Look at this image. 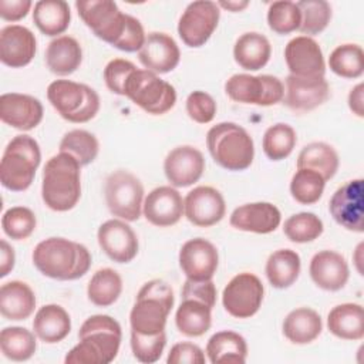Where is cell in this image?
Instances as JSON below:
<instances>
[{
  "mask_svg": "<svg viewBox=\"0 0 364 364\" xmlns=\"http://www.w3.org/2000/svg\"><path fill=\"white\" fill-rule=\"evenodd\" d=\"M138 58L155 74H166L176 68L181 60V51L176 41L165 33H149L138 51Z\"/></svg>",
  "mask_w": 364,
  "mask_h": 364,
  "instance_id": "obj_22",
  "label": "cell"
},
{
  "mask_svg": "<svg viewBox=\"0 0 364 364\" xmlns=\"http://www.w3.org/2000/svg\"><path fill=\"white\" fill-rule=\"evenodd\" d=\"M142 213L154 226H172L178 223L183 215V199L175 188L158 186L145 198Z\"/></svg>",
  "mask_w": 364,
  "mask_h": 364,
  "instance_id": "obj_23",
  "label": "cell"
},
{
  "mask_svg": "<svg viewBox=\"0 0 364 364\" xmlns=\"http://www.w3.org/2000/svg\"><path fill=\"white\" fill-rule=\"evenodd\" d=\"M78 16L91 31L102 41L117 46L122 37L129 14L119 10L115 1L111 0H87L75 1Z\"/></svg>",
  "mask_w": 364,
  "mask_h": 364,
  "instance_id": "obj_9",
  "label": "cell"
},
{
  "mask_svg": "<svg viewBox=\"0 0 364 364\" xmlns=\"http://www.w3.org/2000/svg\"><path fill=\"white\" fill-rule=\"evenodd\" d=\"M324 230L323 220L313 212H300L284 220L283 232L294 243H309L316 240Z\"/></svg>",
  "mask_w": 364,
  "mask_h": 364,
  "instance_id": "obj_44",
  "label": "cell"
},
{
  "mask_svg": "<svg viewBox=\"0 0 364 364\" xmlns=\"http://www.w3.org/2000/svg\"><path fill=\"white\" fill-rule=\"evenodd\" d=\"M206 145L213 161L228 171H245L255 158L252 136L235 122L213 125L206 134Z\"/></svg>",
  "mask_w": 364,
  "mask_h": 364,
  "instance_id": "obj_4",
  "label": "cell"
},
{
  "mask_svg": "<svg viewBox=\"0 0 364 364\" xmlns=\"http://www.w3.org/2000/svg\"><path fill=\"white\" fill-rule=\"evenodd\" d=\"M225 92L236 102L269 107L283 101L284 85L277 77L269 74H233L225 82Z\"/></svg>",
  "mask_w": 364,
  "mask_h": 364,
  "instance_id": "obj_10",
  "label": "cell"
},
{
  "mask_svg": "<svg viewBox=\"0 0 364 364\" xmlns=\"http://www.w3.org/2000/svg\"><path fill=\"white\" fill-rule=\"evenodd\" d=\"M58 148L60 152L74 156L81 166H85L97 158L100 142L94 134L85 129H73L63 136Z\"/></svg>",
  "mask_w": 364,
  "mask_h": 364,
  "instance_id": "obj_42",
  "label": "cell"
},
{
  "mask_svg": "<svg viewBox=\"0 0 364 364\" xmlns=\"http://www.w3.org/2000/svg\"><path fill=\"white\" fill-rule=\"evenodd\" d=\"M328 210L333 219L347 230L364 232V181H347L331 196Z\"/></svg>",
  "mask_w": 364,
  "mask_h": 364,
  "instance_id": "obj_13",
  "label": "cell"
},
{
  "mask_svg": "<svg viewBox=\"0 0 364 364\" xmlns=\"http://www.w3.org/2000/svg\"><path fill=\"white\" fill-rule=\"evenodd\" d=\"M363 243H360L355 249V255H354V260H355V267H357V272L363 276V267H361V263H363Z\"/></svg>",
  "mask_w": 364,
  "mask_h": 364,
  "instance_id": "obj_58",
  "label": "cell"
},
{
  "mask_svg": "<svg viewBox=\"0 0 364 364\" xmlns=\"http://www.w3.org/2000/svg\"><path fill=\"white\" fill-rule=\"evenodd\" d=\"M33 21L43 34L57 37L70 26V6L64 0H40L34 4Z\"/></svg>",
  "mask_w": 364,
  "mask_h": 364,
  "instance_id": "obj_34",
  "label": "cell"
},
{
  "mask_svg": "<svg viewBox=\"0 0 364 364\" xmlns=\"http://www.w3.org/2000/svg\"><path fill=\"white\" fill-rule=\"evenodd\" d=\"M41 198L47 208L55 212L71 210L81 198V165L78 161L58 152L43 169Z\"/></svg>",
  "mask_w": 364,
  "mask_h": 364,
  "instance_id": "obj_3",
  "label": "cell"
},
{
  "mask_svg": "<svg viewBox=\"0 0 364 364\" xmlns=\"http://www.w3.org/2000/svg\"><path fill=\"white\" fill-rule=\"evenodd\" d=\"M206 354L212 364H243L247 357V344L239 333L223 330L215 333L208 340Z\"/></svg>",
  "mask_w": 364,
  "mask_h": 364,
  "instance_id": "obj_33",
  "label": "cell"
},
{
  "mask_svg": "<svg viewBox=\"0 0 364 364\" xmlns=\"http://www.w3.org/2000/svg\"><path fill=\"white\" fill-rule=\"evenodd\" d=\"M330 87L324 77H296L289 74L283 102L293 111H311L327 101Z\"/></svg>",
  "mask_w": 364,
  "mask_h": 364,
  "instance_id": "obj_19",
  "label": "cell"
},
{
  "mask_svg": "<svg viewBox=\"0 0 364 364\" xmlns=\"http://www.w3.org/2000/svg\"><path fill=\"white\" fill-rule=\"evenodd\" d=\"M330 70L343 78H358L364 73V53L358 44L336 47L328 57Z\"/></svg>",
  "mask_w": 364,
  "mask_h": 364,
  "instance_id": "obj_40",
  "label": "cell"
},
{
  "mask_svg": "<svg viewBox=\"0 0 364 364\" xmlns=\"http://www.w3.org/2000/svg\"><path fill=\"white\" fill-rule=\"evenodd\" d=\"M172 310L168 303L155 297H136L129 313L131 331L154 336L165 331L166 318Z\"/></svg>",
  "mask_w": 364,
  "mask_h": 364,
  "instance_id": "obj_26",
  "label": "cell"
},
{
  "mask_svg": "<svg viewBox=\"0 0 364 364\" xmlns=\"http://www.w3.org/2000/svg\"><path fill=\"white\" fill-rule=\"evenodd\" d=\"M36 333L13 326L4 327L0 333V348L6 358L11 361H26L31 358L37 350Z\"/></svg>",
  "mask_w": 364,
  "mask_h": 364,
  "instance_id": "obj_39",
  "label": "cell"
},
{
  "mask_svg": "<svg viewBox=\"0 0 364 364\" xmlns=\"http://www.w3.org/2000/svg\"><path fill=\"white\" fill-rule=\"evenodd\" d=\"M178 330L188 337L203 336L212 324V309L200 301L183 299L175 313Z\"/></svg>",
  "mask_w": 364,
  "mask_h": 364,
  "instance_id": "obj_37",
  "label": "cell"
},
{
  "mask_svg": "<svg viewBox=\"0 0 364 364\" xmlns=\"http://www.w3.org/2000/svg\"><path fill=\"white\" fill-rule=\"evenodd\" d=\"M338 154L326 142H311L303 146L297 156V169H311L320 173L324 181L331 179L338 169Z\"/></svg>",
  "mask_w": 364,
  "mask_h": 364,
  "instance_id": "obj_36",
  "label": "cell"
},
{
  "mask_svg": "<svg viewBox=\"0 0 364 364\" xmlns=\"http://www.w3.org/2000/svg\"><path fill=\"white\" fill-rule=\"evenodd\" d=\"M97 239L102 252L117 263H129L138 255V237L122 219L104 222L98 228Z\"/></svg>",
  "mask_w": 364,
  "mask_h": 364,
  "instance_id": "obj_15",
  "label": "cell"
},
{
  "mask_svg": "<svg viewBox=\"0 0 364 364\" xmlns=\"http://www.w3.org/2000/svg\"><path fill=\"white\" fill-rule=\"evenodd\" d=\"M324 178L311 169H297L290 181V193L293 199L301 205H313L318 202L324 192Z\"/></svg>",
  "mask_w": 364,
  "mask_h": 364,
  "instance_id": "obj_43",
  "label": "cell"
},
{
  "mask_svg": "<svg viewBox=\"0 0 364 364\" xmlns=\"http://www.w3.org/2000/svg\"><path fill=\"white\" fill-rule=\"evenodd\" d=\"M205 361L206 358L202 348L188 341L172 346L166 358L168 364H203Z\"/></svg>",
  "mask_w": 364,
  "mask_h": 364,
  "instance_id": "obj_52",
  "label": "cell"
},
{
  "mask_svg": "<svg viewBox=\"0 0 364 364\" xmlns=\"http://www.w3.org/2000/svg\"><path fill=\"white\" fill-rule=\"evenodd\" d=\"M37 51L33 31L20 24H10L0 30V60L11 68H21L31 63Z\"/></svg>",
  "mask_w": 364,
  "mask_h": 364,
  "instance_id": "obj_21",
  "label": "cell"
},
{
  "mask_svg": "<svg viewBox=\"0 0 364 364\" xmlns=\"http://www.w3.org/2000/svg\"><path fill=\"white\" fill-rule=\"evenodd\" d=\"M301 260L297 252L291 249H279L273 252L266 262V277L276 289L290 287L299 277Z\"/></svg>",
  "mask_w": 364,
  "mask_h": 364,
  "instance_id": "obj_35",
  "label": "cell"
},
{
  "mask_svg": "<svg viewBox=\"0 0 364 364\" xmlns=\"http://www.w3.org/2000/svg\"><path fill=\"white\" fill-rule=\"evenodd\" d=\"M283 334L293 344H309L314 341L323 330L320 314L310 307L291 310L283 320Z\"/></svg>",
  "mask_w": 364,
  "mask_h": 364,
  "instance_id": "obj_29",
  "label": "cell"
},
{
  "mask_svg": "<svg viewBox=\"0 0 364 364\" xmlns=\"http://www.w3.org/2000/svg\"><path fill=\"white\" fill-rule=\"evenodd\" d=\"M229 222L237 230L266 235L279 228L282 213L277 206L270 202H253L236 208Z\"/></svg>",
  "mask_w": 364,
  "mask_h": 364,
  "instance_id": "obj_24",
  "label": "cell"
},
{
  "mask_svg": "<svg viewBox=\"0 0 364 364\" xmlns=\"http://www.w3.org/2000/svg\"><path fill=\"white\" fill-rule=\"evenodd\" d=\"M301 21L300 10L296 3L290 0H279L269 4L267 24L276 34H290L299 30Z\"/></svg>",
  "mask_w": 364,
  "mask_h": 364,
  "instance_id": "obj_46",
  "label": "cell"
},
{
  "mask_svg": "<svg viewBox=\"0 0 364 364\" xmlns=\"http://www.w3.org/2000/svg\"><path fill=\"white\" fill-rule=\"evenodd\" d=\"M82 61L80 43L70 36H60L50 41L46 50V64L57 75L73 74Z\"/></svg>",
  "mask_w": 364,
  "mask_h": 364,
  "instance_id": "obj_31",
  "label": "cell"
},
{
  "mask_svg": "<svg viewBox=\"0 0 364 364\" xmlns=\"http://www.w3.org/2000/svg\"><path fill=\"white\" fill-rule=\"evenodd\" d=\"M313 283L327 291L341 290L350 277L348 264L340 253L334 250H321L316 253L309 266Z\"/></svg>",
  "mask_w": 364,
  "mask_h": 364,
  "instance_id": "obj_25",
  "label": "cell"
},
{
  "mask_svg": "<svg viewBox=\"0 0 364 364\" xmlns=\"http://www.w3.org/2000/svg\"><path fill=\"white\" fill-rule=\"evenodd\" d=\"M47 98L64 119L74 124L88 122L100 111L97 91L71 80L53 81L47 87Z\"/></svg>",
  "mask_w": 364,
  "mask_h": 364,
  "instance_id": "obj_6",
  "label": "cell"
},
{
  "mask_svg": "<svg viewBox=\"0 0 364 364\" xmlns=\"http://www.w3.org/2000/svg\"><path fill=\"white\" fill-rule=\"evenodd\" d=\"M264 287L262 280L253 273H239L230 279L222 293L225 310L235 318H249L255 316L263 301Z\"/></svg>",
  "mask_w": 364,
  "mask_h": 364,
  "instance_id": "obj_11",
  "label": "cell"
},
{
  "mask_svg": "<svg viewBox=\"0 0 364 364\" xmlns=\"http://www.w3.org/2000/svg\"><path fill=\"white\" fill-rule=\"evenodd\" d=\"M205 171V158L199 149L191 145L173 148L164 161L166 179L175 188H186L198 182Z\"/></svg>",
  "mask_w": 364,
  "mask_h": 364,
  "instance_id": "obj_18",
  "label": "cell"
},
{
  "mask_svg": "<svg viewBox=\"0 0 364 364\" xmlns=\"http://www.w3.org/2000/svg\"><path fill=\"white\" fill-rule=\"evenodd\" d=\"M219 17L218 3L210 0L192 1L179 18L178 34L188 47H202L216 30Z\"/></svg>",
  "mask_w": 364,
  "mask_h": 364,
  "instance_id": "obj_12",
  "label": "cell"
},
{
  "mask_svg": "<svg viewBox=\"0 0 364 364\" xmlns=\"http://www.w3.org/2000/svg\"><path fill=\"white\" fill-rule=\"evenodd\" d=\"M16 255L14 249L7 243V240H0V277H6L14 267Z\"/></svg>",
  "mask_w": 364,
  "mask_h": 364,
  "instance_id": "obj_55",
  "label": "cell"
},
{
  "mask_svg": "<svg viewBox=\"0 0 364 364\" xmlns=\"http://www.w3.org/2000/svg\"><path fill=\"white\" fill-rule=\"evenodd\" d=\"M301 21H300V33L304 36H316L320 34L331 20V6L326 0H301L296 3Z\"/></svg>",
  "mask_w": 364,
  "mask_h": 364,
  "instance_id": "obj_45",
  "label": "cell"
},
{
  "mask_svg": "<svg viewBox=\"0 0 364 364\" xmlns=\"http://www.w3.org/2000/svg\"><path fill=\"white\" fill-rule=\"evenodd\" d=\"M284 60L291 75L324 77L326 63L318 43L307 36L291 38L284 48Z\"/></svg>",
  "mask_w": 364,
  "mask_h": 364,
  "instance_id": "obj_17",
  "label": "cell"
},
{
  "mask_svg": "<svg viewBox=\"0 0 364 364\" xmlns=\"http://www.w3.org/2000/svg\"><path fill=\"white\" fill-rule=\"evenodd\" d=\"M136 70L135 64L124 60V58H114L111 60L104 68V81L108 90L117 95H124V87L131 75Z\"/></svg>",
  "mask_w": 364,
  "mask_h": 364,
  "instance_id": "obj_50",
  "label": "cell"
},
{
  "mask_svg": "<svg viewBox=\"0 0 364 364\" xmlns=\"http://www.w3.org/2000/svg\"><path fill=\"white\" fill-rule=\"evenodd\" d=\"M348 108L353 114L363 118L364 117V84L358 82L351 88L348 94Z\"/></svg>",
  "mask_w": 364,
  "mask_h": 364,
  "instance_id": "obj_56",
  "label": "cell"
},
{
  "mask_svg": "<svg viewBox=\"0 0 364 364\" xmlns=\"http://www.w3.org/2000/svg\"><path fill=\"white\" fill-rule=\"evenodd\" d=\"M33 330L47 344L60 343L71 331L70 314L58 304H46L37 310L33 320Z\"/></svg>",
  "mask_w": 364,
  "mask_h": 364,
  "instance_id": "obj_28",
  "label": "cell"
},
{
  "mask_svg": "<svg viewBox=\"0 0 364 364\" xmlns=\"http://www.w3.org/2000/svg\"><path fill=\"white\" fill-rule=\"evenodd\" d=\"M218 6L222 9H226L232 13H237V11L245 10L249 6V1L247 0H230V1L222 0V1H218Z\"/></svg>",
  "mask_w": 364,
  "mask_h": 364,
  "instance_id": "obj_57",
  "label": "cell"
},
{
  "mask_svg": "<svg viewBox=\"0 0 364 364\" xmlns=\"http://www.w3.org/2000/svg\"><path fill=\"white\" fill-rule=\"evenodd\" d=\"M216 101L205 91H192L186 98V112L198 124H209L216 115Z\"/></svg>",
  "mask_w": 364,
  "mask_h": 364,
  "instance_id": "obj_49",
  "label": "cell"
},
{
  "mask_svg": "<svg viewBox=\"0 0 364 364\" xmlns=\"http://www.w3.org/2000/svg\"><path fill=\"white\" fill-rule=\"evenodd\" d=\"M145 31L144 27L141 24V21L132 16H129L128 18V24L127 28L122 34V37L119 38V41L117 43L115 48L125 51V53H135L139 51L144 41H145Z\"/></svg>",
  "mask_w": 364,
  "mask_h": 364,
  "instance_id": "obj_53",
  "label": "cell"
},
{
  "mask_svg": "<svg viewBox=\"0 0 364 364\" xmlns=\"http://www.w3.org/2000/svg\"><path fill=\"white\" fill-rule=\"evenodd\" d=\"M37 270L54 280H75L82 277L91 266L88 249L65 237H48L33 250Z\"/></svg>",
  "mask_w": 364,
  "mask_h": 364,
  "instance_id": "obj_2",
  "label": "cell"
},
{
  "mask_svg": "<svg viewBox=\"0 0 364 364\" xmlns=\"http://www.w3.org/2000/svg\"><path fill=\"white\" fill-rule=\"evenodd\" d=\"M297 142L296 131L291 125L277 122L269 127L263 135V152L270 161H282L287 158Z\"/></svg>",
  "mask_w": 364,
  "mask_h": 364,
  "instance_id": "obj_41",
  "label": "cell"
},
{
  "mask_svg": "<svg viewBox=\"0 0 364 364\" xmlns=\"http://www.w3.org/2000/svg\"><path fill=\"white\" fill-rule=\"evenodd\" d=\"M272 55V46L269 40L256 31L242 34L233 47L235 61L247 71H257L263 68Z\"/></svg>",
  "mask_w": 364,
  "mask_h": 364,
  "instance_id": "obj_32",
  "label": "cell"
},
{
  "mask_svg": "<svg viewBox=\"0 0 364 364\" xmlns=\"http://www.w3.org/2000/svg\"><path fill=\"white\" fill-rule=\"evenodd\" d=\"M43 115V104L33 95L6 92L0 97V118L16 129L30 131L36 128L41 122Z\"/></svg>",
  "mask_w": 364,
  "mask_h": 364,
  "instance_id": "obj_20",
  "label": "cell"
},
{
  "mask_svg": "<svg viewBox=\"0 0 364 364\" xmlns=\"http://www.w3.org/2000/svg\"><path fill=\"white\" fill-rule=\"evenodd\" d=\"M37 219L31 209L26 206H13L7 209L1 218L4 233L14 240L27 239L36 229Z\"/></svg>",
  "mask_w": 364,
  "mask_h": 364,
  "instance_id": "obj_47",
  "label": "cell"
},
{
  "mask_svg": "<svg viewBox=\"0 0 364 364\" xmlns=\"http://www.w3.org/2000/svg\"><path fill=\"white\" fill-rule=\"evenodd\" d=\"M105 200L109 212L125 222L138 220L144 205V186L131 172L118 169L105 181Z\"/></svg>",
  "mask_w": 364,
  "mask_h": 364,
  "instance_id": "obj_8",
  "label": "cell"
},
{
  "mask_svg": "<svg viewBox=\"0 0 364 364\" xmlns=\"http://www.w3.org/2000/svg\"><path fill=\"white\" fill-rule=\"evenodd\" d=\"M122 293V279L111 267L97 270L88 282V300L98 307H108L114 304Z\"/></svg>",
  "mask_w": 364,
  "mask_h": 364,
  "instance_id": "obj_38",
  "label": "cell"
},
{
  "mask_svg": "<svg viewBox=\"0 0 364 364\" xmlns=\"http://www.w3.org/2000/svg\"><path fill=\"white\" fill-rule=\"evenodd\" d=\"M165 344H166L165 331L154 336L131 331V350L134 357L141 363L151 364L158 361L164 353Z\"/></svg>",
  "mask_w": 364,
  "mask_h": 364,
  "instance_id": "obj_48",
  "label": "cell"
},
{
  "mask_svg": "<svg viewBox=\"0 0 364 364\" xmlns=\"http://www.w3.org/2000/svg\"><path fill=\"white\" fill-rule=\"evenodd\" d=\"M124 95L135 105L152 115H162L173 108L176 102V91L172 84L159 78L149 70L136 68L128 77Z\"/></svg>",
  "mask_w": 364,
  "mask_h": 364,
  "instance_id": "obj_7",
  "label": "cell"
},
{
  "mask_svg": "<svg viewBox=\"0 0 364 364\" xmlns=\"http://www.w3.org/2000/svg\"><path fill=\"white\" fill-rule=\"evenodd\" d=\"M182 299H192L213 309L216 303V287L212 279L210 280L186 279L182 287Z\"/></svg>",
  "mask_w": 364,
  "mask_h": 364,
  "instance_id": "obj_51",
  "label": "cell"
},
{
  "mask_svg": "<svg viewBox=\"0 0 364 364\" xmlns=\"http://www.w3.org/2000/svg\"><path fill=\"white\" fill-rule=\"evenodd\" d=\"M327 327L341 340H361L364 337V310L358 303H343L333 307L327 316Z\"/></svg>",
  "mask_w": 364,
  "mask_h": 364,
  "instance_id": "obj_30",
  "label": "cell"
},
{
  "mask_svg": "<svg viewBox=\"0 0 364 364\" xmlns=\"http://www.w3.org/2000/svg\"><path fill=\"white\" fill-rule=\"evenodd\" d=\"M36 309L31 287L20 280H11L0 287V313L7 320H26Z\"/></svg>",
  "mask_w": 364,
  "mask_h": 364,
  "instance_id": "obj_27",
  "label": "cell"
},
{
  "mask_svg": "<svg viewBox=\"0 0 364 364\" xmlns=\"http://www.w3.org/2000/svg\"><path fill=\"white\" fill-rule=\"evenodd\" d=\"M41 161L38 142L30 135H16L0 161V182L13 192H23L33 183Z\"/></svg>",
  "mask_w": 364,
  "mask_h": 364,
  "instance_id": "obj_5",
  "label": "cell"
},
{
  "mask_svg": "<svg viewBox=\"0 0 364 364\" xmlns=\"http://www.w3.org/2000/svg\"><path fill=\"white\" fill-rule=\"evenodd\" d=\"M226 212L222 193L212 186H196L183 199L186 219L199 228H209L219 223Z\"/></svg>",
  "mask_w": 364,
  "mask_h": 364,
  "instance_id": "obj_14",
  "label": "cell"
},
{
  "mask_svg": "<svg viewBox=\"0 0 364 364\" xmlns=\"http://www.w3.org/2000/svg\"><path fill=\"white\" fill-rule=\"evenodd\" d=\"M78 338L64 358L67 364H109L119 351L122 330L111 316L94 314L81 324Z\"/></svg>",
  "mask_w": 364,
  "mask_h": 364,
  "instance_id": "obj_1",
  "label": "cell"
},
{
  "mask_svg": "<svg viewBox=\"0 0 364 364\" xmlns=\"http://www.w3.org/2000/svg\"><path fill=\"white\" fill-rule=\"evenodd\" d=\"M218 249L206 239H191L185 242L179 250V266L186 279L210 280L218 270Z\"/></svg>",
  "mask_w": 364,
  "mask_h": 364,
  "instance_id": "obj_16",
  "label": "cell"
},
{
  "mask_svg": "<svg viewBox=\"0 0 364 364\" xmlns=\"http://www.w3.org/2000/svg\"><path fill=\"white\" fill-rule=\"evenodd\" d=\"M31 6L30 0H0V17L6 21H18L27 16Z\"/></svg>",
  "mask_w": 364,
  "mask_h": 364,
  "instance_id": "obj_54",
  "label": "cell"
}]
</instances>
